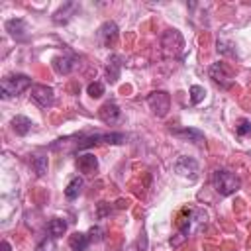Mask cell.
Wrapping results in <instances>:
<instances>
[{
	"label": "cell",
	"mask_w": 251,
	"mask_h": 251,
	"mask_svg": "<svg viewBox=\"0 0 251 251\" xmlns=\"http://www.w3.org/2000/svg\"><path fill=\"white\" fill-rule=\"evenodd\" d=\"M31 167H33V171H35L37 176H43V175L47 173L49 161H47L45 155H33V157H31Z\"/></svg>",
	"instance_id": "d6986e66"
},
{
	"label": "cell",
	"mask_w": 251,
	"mask_h": 251,
	"mask_svg": "<svg viewBox=\"0 0 251 251\" xmlns=\"http://www.w3.org/2000/svg\"><path fill=\"white\" fill-rule=\"evenodd\" d=\"M31 126H33L31 120L25 118V116H16V118L12 120V129L16 131V135H25V133H29Z\"/></svg>",
	"instance_id": "9a60e30c"
},
{
	"label": "cell",
	"mask_w": 251,
	"mask_h": 251,
	"mask_svg": "<svg viewBox=\"0 0 251 251\" xmlns=\"http://www.w3.org/2000/svg\"><path fill=\"white\" fill-rule=\"evenodd\" d=\"M98 116H100V120H102L104 124L114 126V124L120 120L122 112H120V108H118V104H116V102H106L104 106H100Z\"/></svg>",
	"instance_id": "ba28073f"
},
{
	"label": "cell",
	"mask_w": 251,
	"mask_h": 251,
	"mask_svg": "<svg viewBox=\"0 0 251 251\" xmlns=\"http://www.w3.org/2000/svg\"><path fill=\"white\" fill-rule=\"evenodd\" d=\"M175 171L178 175H184V176L190 175V178H194L198 173V163L192 157H178V161L175 163Z\"/></svg>",
	"instance_id": "9c48e42d"
},
{
	"label": "cell",
	"mask_w": 251,
	"mask_h": 251,
	"mask_svg": "<svg viewBox=\"0 0 251 251\" xmlns=\"http://www.w3.org/2000/svg\"><path fill=\"white\" fill-rule=\"evenodd\" d=\"M147 104L157 118H165L169 114V108H171V96L165 90H155L147 96Z\"/></svg>",
	"instance_id": "277c9868"
},
{
	"label": "cell",
	"mask_w": 251,
	"mask_h": 251,
	"mask_svg": "<svg viewBox=\"0 0 251 251\" xmlns=\"http://www.w3.org/2000/svg\"><path fill=\"white\" fill-rule=\"evenodd\" d=\"M82 178L80 176H75V178H71V182L67 184V188H65V196L69 198V200H75L78 194H80V188H82Z\"/></svg>",
	"instance_id": "ac0fdd59"
},
{
	"label": "cell",
	"mask_w": 251,
	"mask_h": 251,
	"mask_svg": "<svg viewBox=\"0 0 251 251\" xmlns=\"http://www.w3.org/2000/svg\"><path fill=\"white\" fill-rule=\"evenodd\" d=\"M141 239H143V237H141ZM141 239H137L133 245H129V247H127V251H137V247L141 245Z\"/></svg>",
	"instance_id": "d4e9b609"
},
{
	"label": "cell",
	"mask_w": 251,
	"mask_h": 251,
	"mask_svg": "<svg viewBox=\"0 0 251 251\" xmlns=\"http://www.w3.org/2000/svg\"><path fill=\"white\" fill-rule=\"evenodd\" d=\"M86 92H88V96H92V98H100L102 94H104V84L102 82H90L88 84V88H86Z\"/></svg>",
	"instance_id": "44dd1931"
},
{
	"label": "cell",
	"mask_w": 251,
	"mask_h": 251,
	"mask_svg": "<svg viewBox=\"0 0 251 251\" xmlns=\"http://www.w3.org/2000/svg\"><path fill=\"white\" fill-rule=\"evenodd\" d=\"M6 29L10 31V35L14 39H25L27 37V25H25L24 20H8Z\"/></svg>",
	"instance_id": "8fae6325"
},
{
	"label": "cell",
	"mask_w": 251,
	"mask_h": 251,
	"mask_svg": "<svg viewBox=\"0 0 251 251\" xmlns=\"http://www.w3.org/2000/svg\"><path fill=\"white\" fill-rule=\"evenodd\" d=\"M173 135L176 137H182V139H188L192 143H200L204 139V133L200 129H194V127H182V129H173Z\"/></svg>",
	"instance_id": "5bb4252c"
},
{
	"label": "cell",
	"mask_w": 251,
	"mask_h": 251,
	"mask_svg": "<svg viewBox=\"0 0 251 251\" xmlns=\"http://www.w3.org/2000/svg\"><path fill=\"white\" fill-rule=\"evenodd\" d=\"M249 157H251V153H249Z\"/></svg>",
	"instance_id": "4316f807"
},
{
	"label": "cell",
	"mask_w": 251,
	"mask_h": 251,
	"mask_svg": "<svg viewBox=\"0 0 251 251\" xmlns=\"http://www.w3.org/2000/svg\"><path fill=\"white\" fill-rule=\"evenodd\" d=\"M31 100L41 108H49L55 102V92L47 84H33L31 86Z\"/></svg>",
	"instance_id": "8992f818"
},
{
	"label": "cell",
	"mask_w": 251,
	"mask_h": 251,
	"mask_svg": "<svg viewBox=\"0 0 251 251\" xmlns=\"http://www.w3.org/2000/svg\"><path fill=\"white\" fill-rule=\"evenodd\" d=\"M2 251H10V243L8 241H2Z\"/></svg>",
	"instance_id": "484cf974"
},
{
	"label": "cell",
	"mask_w": 251,
	"mask_h": 251,
	"mask_svg": "<svg viewBox=\"0 0 251 251\" xmlns=\"http://www.w3.org/2000/svg\"><path fill=\"white\" fill-rule=\"evenodd\" d=\"M88 237H90V241H100L102 239V229L100 227H92L88 231Z\"/></svg>",
	"instance_id": "cb8c5ba5"
},
{
	"label": "cell",
	"mask_w": 251,
	"mask_h": 251,
	"mask_svg": "<svg viewBox=\"0 0 251 251\" xmlns=\"http://www.w3.org/2000/svg\"><path fill=\"white\" fill-rule=\"evenodd\" d=\"M88 245H90V237H88V233L75 231V233L69 237V247H71L73 251H86Z\"/></svg>",
	"instance_id": "7c38bea8"
},
{
	"label": "cell",
	"mask_w": 251,
	"mask_h": 251,
	"mask_svg": "<svg viewBox=\"0 0 251 251\" xmlns=\"http://www.w3.org/2000/svg\"><path fill=\"white\" fill-rule=\"evenodd\" d=\"M53 67H55V71H57L59 75H69V73L73 71L75 63H73L71 57L63 55V57H55V59H53Z\"/></svg>",
	"instance_id": "2e32d148"
},
{
	"label": "cell",
	"mask_w": 251,
	"mask_h": 251,
	"mask_svg": "<svg viewBox=\"0 0 251 251\" xmlns=\"http://www.w3.org/2000/svg\"><path fill=\"white\" fill-rule=\"evenodd\" d=\"M76 167H78L80 173L90 175V173H94V171L98 169V161H96L94 155L84 153V155H78V157H76Z\"/></svg>",
	"instance_id": "30bf717a"
},
{
	"label": "cell",
	"mask_w": 251,
	"mask_h": 251,
	"mask_svg": "<svg viewBox=\"0 0 251 251\" xmlns=\"http://www.w3.org/2000/svg\"><path fill=\"white\" fill-rule=\"evenodd\" d=\"M212 184H214V188H216V192H218L220 196H229V194H233L235 190H239L241 180H239V176H235L233 173H229V171H226V169H218V171H214V175H212Z\"/></svg>",
	"instance_id": "6da1fadb"
},
{
	"label": "cell",
	"mask_w": 251,
	"mask_h": 251,
	"mask_svg": "<svg viewBox=\"0 0 251 251\" xmlns=\"http://www.w3.org/2000/svg\"><path fill=\"white\" fill-rule=\"evenodd\" d=\"M29 86H31V78L27 75H8L0 82V96L2 98H12V96L22 94Z\"/></svg>",
	"instance_id": "7a4b0ae2"
},
{
	"label": "cell",
	"mask_w": 251,
	"mask_h": 251,
	"mask_svg": "<svg viewBox=\"0 0 251 251\" xmlns=\"http://www.w3.org/2000/svg\"><path fill=\"white\" fill-rule=\"evenodd\" d=\"M55 249H57L55 237H45V239L35 247V251H55Z\"/></svg>",
	"instance_id": "603a6c76"
},
{
	"label": "cell",
	"mask_w": 251,
	"mask_h": 251,
	"mask_svg": "<svg viewBox=\"0 0 251 251\" xmlns=\"http://www.w3.org/2000/svg\"><path fill=\"white\" fill-rule=\"evenodd\" d=\"M235 133H237L239 137L251 133V122H249V120H239V124L235 126Z\"/></svg>",
	"instance_id": "7402d4cb"
},
{
	"label": "cell",
	"mask_w": 251,
	"mask_h": 251,
	"mask_svg": "<svg viewBox=\"0 0 251 251\" xmlns=\"http://www.w3.org/2000/svg\"><path fill=\"white\" fill-rule=\"evenodd\" d=\"M204 94H206V90L202 86H198V84L190 86V102L192 104H200L204 100Z\"/></svg>",
	"instance_id": "ffe728a7"
},
{
	"label": "cell",
	"mask_w": 251,
	"mask_h": 251,
	"mask_svg": "<svg viewBox=\"0 0 251 251\" xmlns=\"http://www.w3.org/2000/svg\"><path fill=\"white\" fill-rule=\"evenodd\" d=\"M98 39H100V43L104 47L114 45L116 39H118V25L114 22H104L100 25V29H98Z\"/></svg>",
	"instance_id": "52a82bcc"
},
{
	"label": "cell",
	"mask_w": 251,
	"mask_h": 251,
	"mask_svg": "<svg viewBox=\"0 0 251 251\" xmlns=\"http://www.w3.org/2000/svg\"><path fill=\"white\" fill-rule=\"evenodd\" d=\"M47 229H49V235H51V237H55V239H57V237H63L65 231H67V222L61 220V218H53V220L49 222Z\"/></svg>",
	"instance_id": "e0dca14e"
},
{
	"label": "cell",
	"mask_w": 251,
	"mask_h": 251,
	"mask_svg": "<svg viewBox=\"0 0 251 251\" xmlns=\"http://www.w3.org/2000/svg\"><path fill=\"white\" fill-rule=\"evenodd\" d=\"M208 73H210V78H212L214 82H218L220 86H224V88L231 86V82H233V75H231L229 67H227L226 63H222V61L214 63Z\"/></svg>",
	"instance_id": "5b68a950"
},
{
	"label": "cell",
	"mask_w": 251,
	"mask_h": 251,
	"mask_svg": "<svg viewBox=\"0 0 251 251\" xmlns=\"http://www.w3.org/2000/svg\"><path fill=\"white\" fill-rule=\"evenodd\" d=\"M120 69H122V57L120 55H110L108 65H106V73H108V80L116 82L120 76Z\"/></svg>",
	"instance_id": "4fadbf2b"
},
{
	"label": "cell",
	"mask_w": 251,
	"mask_h": 251,
	"mask_svg": "<svg viewBox=\"0 0 251 251\" xmlns=\"http://www.w3.org/2000/svg\"><path fill=\"white\" fill-rule=\"evenodd\" d=\"M126 141V135L124 133H92V135H84V137H78L76 141V149H86V147H92V145H98V143H124Z\"/></svg>",
	"instance_id": "3957f363"
}]
</instances>
